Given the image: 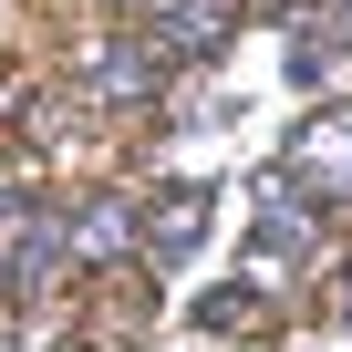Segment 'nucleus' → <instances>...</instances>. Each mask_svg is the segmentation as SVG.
Masks as SVG:
<instances>
[{"mask_svg": "<svg viewBox=\"0 0 352 352\" xmlns=\"http://www.w3.org/2000/svg\"><path fill=\"white\" fill-rule=\"evenodd\" d=\"M114 11H135V21H166V11H176V0H114Z\"/></svg>", "mask_w": 352, "mask_h": 352, "instance_id": "7", "label": "nucleus"}, {"mask_svg": "<svg viewBox=\"0 0 352 352\" xmlns=\"http://www.w3.org/2000/svg\"><path fill=\"white\" fill-rule=\"evenodd\" d=\"M249 228H259V280H280V270L321 259V239H331V208H321V197H300V176L280 166V176H259Z\"/></svg>", "mask_w": 352, "mask_h": 352, "instance_id": "1", "label": "nucleus"}, {"mask_svg": "<svg viewBox=\"0 0 352 352\" xmlns=\"http://www.w3.org/2000/svg\"><path fill=\"white\" fill-rule=\"evenodd\" d=\"M32 239H42V208H32V197H0V290H21Z\"/></svg>", "mask_w": 352, "mask_h": 352, "instance_id": "5", "label": "nucleus"}, {"mask_svg": "<svg viewBox=\"0 0 352 352\" xmlns=\"http://www.w3.org/2000/svg\"><path fill=\"white\" fill-rule=\"evenodd\" d=\"M197 321H208V331H259V321H270V300H259V290H239V300H208Z\"/></svg>", "mask_w": 352, "mask_h": 352, "instance_id": "6", "label": "nucleus"}, {"mask_svg": "<svg viewBox=\"0 0 352 352\" xmlns=\"http://www.w3.org/2000/svg\"><path fill=\"white\" fill-rule=\"evenodd\" d=\"M197 239H208V197H197V187H166V197L145 208V259H155V270L197 259Z\"/></svg>", "mask_w": 352, "mask_h": 352, "instance_id": "4", "label": "nucleus"}, {"mask_svg": "<svg viewBox=\"0 0 352 352\" xmlns=\"http://www.w3.org/2000/svg\"><path fill=\"white\" fill-rule=\"evenodd\" d=\"M63 249H73V270L135 259V249H145V197H83V208L63 218Z\"/></svg>", "mask_w": 352, "mask_h": 352, "instance_id": "2", "label": "nucleus"}, {"mask_svg": "<svg viewBox=\"0 0 352 352\" xmlns=\"http://www.w3.org/2000/svg\"><path fill=\"white\" fill-rule=\"evenodd\" d=\"M290 176H300V187H321L331 218H352V124H342V114H331V124H300Z\"/></svg>", "mask_w": 352, "mask_h": 352, "instance_id": "3", "label": "nucleus"}]
</instances>
